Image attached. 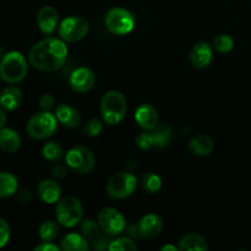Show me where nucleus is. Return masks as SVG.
Masks as SVG:
<instances>
[{
  "mask_svg": "<svg viewBox=\"0 0 251 251\" xmlns=\"http://www.w3.org/2000/svg\"><path fill=\"white\" fill-rule=\"evenodd\" d=\"M60 223L55 221H46L39 227V238L42 242H53L60 234Z\"/></svg>",
  "mask_w": 251,
  "mask_h": 251,
  "instance_id": "24",
  "label": "nucleus"
},
{
  "mask_svg": "<svg viewBox=\"0 0 251 251\" xmlns=\"http://www.w3.org/2000/svg\"><path fill=\"white\" fill-rule=\"evenodd\" d=\"M108 245L109 244L105 243V239L103 237H97L93 240V248H95L96 250H104L107 249Z\"/></svg>",
  "mask_w": 251,
  "mask_h": 251,
  "instance_id": "37",
  "label": "nucleus"
},
{
  "mask_svg": "<svg viewBox=\"0 0 251 251\" xmlns=\"http://www.w3.org/2000/svg\"><path fill=\"white\" fill-rule=\"evenodd\" d=\"M60 249L64 251H87L90 249L87 238L77 233H70L63 238Z\"/></svg>",
  "mask_w": 251,
  "mask_h": 251,
  "instance_id": "22",
  "label": "nucleus"
},
{
  "mask_svg": "<svg viewBox=\"0 0 251 251\" xmlns=\"http://www.w3.org/2000/svg\"><path fill=\"white\" fill-rule=\"evenodd\" d=\"M5 123H6V114H5V110L0 107V130L4 127Z\"/></svg>",
  "mask_w": 251,
  "mask_h": 251,
  "instance_id": "38",
  "label": "nucleus"
},
{
  "mask_svg": "<svg viewBox=\"0 0 251 251\" xmlns=\"http://www.w3.org/2000/svg\"><path fill=\"white\" fill-rule=\"evenodd\" d=\"M55 216L58 222L63 227L73 228L81 222L83 216V207L80 200L74 196H66L58 201L55 208Z\"/></svg>",
  "mask_w": 251,
  "mask_h": 251,
  "instance_id": "5",
  "label": "nucleus"
},
{
  "mask_svg": "<svg viewBox=\"0 0 251 251\" xmlns=\"http://www.w3.org/2000/svg\"><path fill=\"white\" fill-rule=\"evenodd\" d=\"M126 110V98L119 91H109L100 100V114L108 125L119 124L124 119Z\"/></svg>",
  "mask_w": 251,
  "mask_h": 251,
  "instance_id": "3",
  "label": "nucleus"
},
{
  "mask_svg": "<svg viewBox=\"0 0 251 251\" xmlns=\"http://www.w3.org/2000/svg\"><path fill=\"white\" fill-rule=\"evenodd\" d=\"M66 174H68V172H66V167L63 166V164H60L58 162V163L54 166V168L51 169V176H54L55 179H64L66 176Z\"/></svg>",
  "mask_w": 251,
  "mask_h": 251,
  "instance_id": "35",
  "label": "nucleus"
},
{
  "mask_svg": "<svg viewBox=\"0 0 251 251\" xmlns=\"http://www.w3.org/2000/svg\"><path fill=\"white\" fill-rule=\"evenodd\" d=\"M90 32V24L80 16H70L64 19L58 26L59 38L66 43H74L85 38Z\"/></svg>",
  "mask_w": 251,
  "mask_h": 251,
  "instance_id": "8",
  "label": "nucleus"
},
{
  "mask_svg": "<svg viewBox=\"0 0 251 251\" xmlns=\"http://www.w3.org/2000/svg\"><path fill=\"white\" fill-rule=\"evenodd\" d=\"M54 105H55V100L51 95L49 93H44L41 98H39V107L42 108V110H46V112H50V109H53Z\"/></svg>",
  "mask_w": 251,
  "mask_h": 251,
  "instance_id": "34",
  "label": "nucleus"
},
{
  "mask_svg": "<svg viewBox=\"0 0 251 251\" xmlns=\"http://www.w3.org/2000/svg\"><path fill=\"white\" fill-rule=\"evenodd\" d=\"M37 25L44 34L50 36L59 26V12L53 6H43L37 14Z\"/></svg>",
  "mask_w": 251,
  "mask_h": 251,
  "instance_id": "12",
  "label": "nucleus"
},
{
  "mask_svg": "<svg viewBox=\"0 0 251 251\" xmlns=\"http://www.w3.org/2000/svg\"><path fill=\"white\" fill-rule=\"evenodd\" d=\"M108 249L110 251H136L137 245L130 238L120 237L112 240L108 245Z\"/></svg>",
  "mask_w": 251,
  "mask_h": 251,
  "instance_id": "28",
  "label": "nucleus"
},
{
  "mask_svg": "<svg viewBox=\"0 0 251 251\" xmlns=\"http://www.w3.org/2000/svg\"><path fill=\"white\" fill-rule=\"evenodd\" d=\"M100 223L93 220H85L81 223V234L87 239H95L100 234Z\"/></svg>",
  "mask_w": 251,
  "mask_h": 251,
  "instance_id": "30",
  "label": "nucleus"
},
{
  "mask_svg": "<svg viewBox=\"0 0 251 251\" xmlns=\"http://www.w3.org/2000/svg\"><path fill=\"white\" fill-rule=\"evenodd\" d=\"M136 145L141 150H150L154 147L153 139H152L151 132H144L136 137Z\"/></svg>",
  "mask_w": 251,
  "mask_h": 251,
  "instance_id": "33",
  "label": "nucleus"
},
{
  "mask_svg": "<svg viewBox=\"0 0 251 251\" xmlns=\"http://www.w3.org/2000/svg\"><path fill=\"white\" fill-rule=\"evenodd\" d=\"M70 87L77 93H86L93 88L96 83V76L91 69L81 66L71 73L69 78Z\"/></svg>",
  "mask_w": 251,
  "mask_h": 251,
  "instance_id": "11",
  "label": "nucleus"
},
{
  "mask_svg": "<svg viewBox=\"0 0 251 251\" xmlns=\"http://www.w3.org/2000/svg\"><path fill=\"white\" fill-rule=\"evenodd\" d=\"M27 71L28 64L20 51H9L0 60V78L10 85L21 82L26 77Z\"/></svg>",
  "mask_w": 251,
  "mask_h": 251,
  "instance_id": "2",
  "label": "nucleus"
},
{
  "mask_svg": "<svg viewBox=\"0 0 251 251\" xmlns=\"http://www.w3.org/2000/svg\"><path fill=\"white\" fill-rule=\"evenodd\" d=\"M10 235H11V230H10V226L7 222L2 218H0V249L4 248L5 245L9 243Z\"/></svg>",
  "mask_w": 251,
  "mask_h": 251,
  "instance_id": "32",
  "label": "nucleus"
},
{
  "mask_svg": "<svg viewBox=\"0 0 251 251\" xmlns=\"http://www.w3.org/2000/svg\"><path fill=\"white\" fill-rule=\"evenodd\" d=\"M21 146V137L19 132L10 127L0 130V150L5 153H14Z\"/></svg>",
  "mask_w": 251,
  "mask_h": 251,
  "instance_id": "19",
  "label": "nucleus"
},
{
  "mask_svg": "<svg viewBox=\"0 0 251 251\" xmlns=\"http://www.w3.org/2000/svg\"><path fill=\"white\" fill-rule=\"evenodd\" d=\"M213 49L207 42H200L193 47L190 51L191 65L196 69H205L212 63Z\"/></svg>",
  "mask_w": 251,
  "mask_h": 251,
  "instance_id": "13",
  "label": "nucleus"
},
{
  "mask_svg": "<svg viewBox=\"0 0 251 251\" xmlns=\"http://www.w3.org/2000/svg\"><path fill=\"white\" fill-rule=\"evenodd\" d=\"M55 117L58 122L68 129H75L81 124L80 112L76 108L65 104V103H61L56 107Z\"/></svg>",
  "mask_w": 251,
  "mask_h": 251,
  "instance_id": "17",
  "label": "nucleus"
},
{
  "mask_svg": "<svg viewBox=\"0 0 251 251\" xmlns=\"http://www.w3.org/2000/svg\"><path fill=\"white\" fill-rule=\"evenodd\" d=\"M189 149H190L191 153H194L195 156L206 157L212 153L213 149H215V142L208 135L200 134L191 140Z\"/></svg>",
  "mask_w": 251,
  "mask_h": 251,
  "instance_id": "20",
  "label": "nucleus"
},
{
  "mask_svg": "<svg viewBox=\"0 0 251 251\" xmlns=\"http://www.w3.org/2000/svg\"><path fill=\"white\" fill-rule=\"evenodd\" d=\"M161 250H162V251H168V250H171V251H176V250H178V248L174 247V245H164V247H162Z\"/></svg>",
  "mask_w": 251,
  "mask_h": 251,
  "instance_id": "39",
  "label": "nucleus"
},
{
  "mask_svg": "<svg viewBox=\"0 0 251 251\" xmlns=\"http://www.w3.org/2000/svg\"><path fill=\"white\" fill-rule=\"evenodd\" d=\"M102 130H103L102 122L98 119H95V118L88 120V122L85 124V126H83V132L91 137L100 136Z\"/></svg>",
  "mask_w": 251,
  "mask_h": 251,
  "instance_id": "31",
  "label": "nucleus"
},
{
  "mask_svg": "<svg viewBox=\"0 0 251 251\" xmlns=\"http://www.w3.org/2000/svg\"><path fill=\"white\" fill-rule=\"evenodd\" d=\"M37 193L39 199L47 205H53L58 203L61 196V188L59 183H56L53 179H44L37 186Z\"/></svg>",
  "mask_w": 251,
  "mask_h": 251,
  "instance_id": "15",
  "label": "nucleus"
},
{
  "mask_svg": "<svg viewBox=\"0 0 251 251\" xmlns=\"http://www.w3.org/2000/svg\"><path fill=\"white\" fill-rule=\"evenodd\" d=\"M141 186L146 193L149 194H156L161 190L162 188V179L158 174L152 173V172H149V173L144 174L141 176Z\"/></svg>",
  "mask_w": 251,
  "mask_h": 251,
  "instance_id": "27",
  "label": "nucleus"
},
{
  "mask_svg": "<svg viewBox=\"0 0 251 251\" xmlns=\"http://www.w3.org/2000/svg\"><path fill=\"white\" fill-rule=\"evenodd\" d=\"M69 49L66 42L56 37H47L37 42L28 51V61L41 71H55L65 64Z\"/></svg>",
  "mask_w": 251,
  "mask_h": 251,
  "instance_id": "1",
  "label": "nucleus"
},
{
  "mask_svg": "<svg viewBox=\"0 0 251 251\" xmlns=\"http://www.w3.org/2000/svg\"><path fill=\"white\" fill-rule=\"evenodd\" d=\"M19 188L17 178L10 172H0V199L14 195Z\"/></svg>",
  "mask_w": 251,
  "mask_h": 251,
  "instance_id": "23",
  "label": "nucleus"
},
{
  "mask_svg": "<svg viewBox=\"0 0 251 251\" xmlns=\"http://www.w3.org/2000/svg\"><path fill=\"white\" fill-rule=\"evenodd\" d=\"M137 186V179L134 174L127 173V172H119L115 173L107 181L108 196H110L114 200H123L134 194L135 189Z\"/></svg>",
  "mask_w": 251,
  "mask_h": 251,
  "instance_id": "7",
  "label": "nucleus"
},
{
  "mask_svg": "<svg viewBox=\"0 0 251 251\" xmlns=\"http://www.w3.org/2000/svg\"><path fill=\"white\" fill-rule=\"evenodd\" d=\"M213 47L220 53H229L234 48V39L229 34H220L213 41Z\"/></svg>",
  "mask_w": 251,
  "mask_h": 251,
  "instance_id": "29",
  "label": "nucleus"
},
{
  "mask_svg": "<svg viewBox=\"0 0 251 251\" xmlns=\"http://www.w3.org/2000/svg\"><path fill=\"white\" fill-rule=\"evenodd\" d=\"M98 223L103 232L109 235H118L124 232L125 218L122 213L113 207H104L98 213Z\"/></svg>",
  "mask_w": 251,
  "mask_h": 251,
  "instance_id": "10",
  "label": "nucleus"
},
{
  "mask_svg": "<svg viewBox=\"0 0 251 251\" xmlns=\"http://www.w3.org/2000/svg\"><path fill=\"white\" fill-rule=\"evenodd\" d=\"M178 250L180 251H207L208 244L207 240L200 234L191 233L183 237L179 242Z\"/></svg>",
  "mask_w": 251,
  "mask_h": 251,
  "instance_id": "21",
  "label": "nucleus"
},
{
  "mask_svg": "<svg viewBox=\"0 0 251 251\" xmlns=\"http://www.w3.org/2000/svg\"><path fill=\"white\" fill-rule=\"evenodd\" d=\"M163 229V222L161 217L154 213H149L144 216L139 223V232L140 234L147 239H153L158 237Z\"/></svg>",
  "mask_w": 251,
  "mask_h": 251,
  "instance_id": "16",
  "label": "nucleus"
},
{
  "mask_svg": "<svg viewBox=\"0 0 251 251\" xmlns=\"http://www.w3.org/2000/svg\"><path fill=\"white\" fill-rule=\"evenodd\" d=\"M66 166L77 174H87L95 168L96 156L85 146H76L65 154Z\"/></svg>",
  "mask_w": 251,
  "mask_h": 251,
  "instance_id": "9",
  "label": "nucleus"
},
{
  "mask_svg": "<svg viewBox=\"0 0 251 251\" xmlns=\"http://www.w3.org/2000/svg\"><path fill=\"white\" fill-rule=\"evenodd\" d=\"M152 139H153L154 147H164L171 142L172 139V129L169 127V125H157V127H154L151 131Z\"/></svg>",
  "mask_w": 251,
  "mask_h": 251,
  "instance_id": "25",
  "label": "nucleus"
},
{
  "mask_svg": "<svg viewBox=\"0 0 251 251\" xmlns=\"http://www.w3.org/2000/svg\"><path fill=\"white\" fill-rule=\"evenodd\" d=\"M58 119L50 112L37 113L27 122V134L34 140H46L53 136L58 129Z\"/></svg>",
  "mask_w": 251,
  "mask_h": 251,
  "instance_id": "4",
  "label": "nucleus"
},
{
  "mask_svg": "<svg viewBox=\"0 0 251 251\" xmlns=\"http://www.w3.org/2000/svg\"><path fill=\"white\" fill-rule=\"evenodd\" d=\"M22 98V92L19 87L14 85L7 86L0 92V107L4 110L11 112L21 105Z\"/></svg>",
  "mask_w": 251,
  "mask_h": 251,
  "instance_id": "18",
  "label": "nucleus"
},
{
  "mask_svg": "<svg viewBox=\"0 0 251 251\" xmlns=\"http://www.w3.org/2000/svg\"><path fill=\"white\" fill-rule=\"evenodd\" d=\"M59 249L60 248L51 242H42L41 244L34 248V251H59Z\"/></svg>",
  "mask_w": 251,
  "mask_h": 251,
  "instance_id": "36",
  "label": "nucleus"
},
{
  "mask_svg": "<svg viewBox=\"0 0 251 251\" xmlns=\"http://www.w3.org/2000/svg\"><path fill=\"white\" fill-rule=\"evenodd\" d=\"M104 24L108 31L115 36H125L135 27V17L129 10L113 7L105 14Z\"/></svg>",
  "mask_w": 251,
  "mask_h": 251,
  "instance_id": "6",
  "label": "nucleus"
},
{
  "mask_svg": "<svg viewBox=\"0 0 251 251\" xmlns=\"http://www.w3.org/2000/svg\"><path fill=\"white\" fill-rule=\"evenodd\" d=\"M135 120L141 129L152 131L158 125V113L151 104H141L135 112Z\"/></svg>",
  "mask_w": 251,
  "mask_h": 251,
  "instance_id": "14",
  "label": "nucleus"
},
{
  "mask_svg": "<svg viewBox=\"0 0 251 251\" xmlns=\"http://www.w3.org/2000/svg\"><path fill=\"white\" fill-rule=\"evenodd\" d=\"M42 154L47 161L51 162V163H58L63 159L64 150L60 144L51 141L44 145L43 149H42Z\"/></svg>",
  "mask_w": 251,
  "mask_h": 251,
  "instance_id": "26",
  "label": "nucleus"
}]
</instances>
